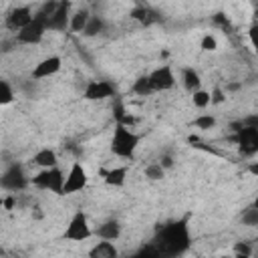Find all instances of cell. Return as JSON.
<instances>
[{
	"mask_svg": "<svg viewBox=\"0 0 258 258\" xmlns=\"http://www.w3.org/2000/svg\"><path fill=\"white\" fill-rule=\"evenodd\" d=\"M60 64H62L60 56H48V58L40 60V62L32 69V79H34V81H40V79L52 77L54 73L60 71Z\"/></svg>",
	"mask_w": 258,
	"mask_h": 258,
	"instance_id": "12",
	"label": "cell"
},
{
	"mask_svg": "<svg viewBox=\"0 0 258 258\" xmlns=\"http://www.w3.org/2000/svg\"><path fill=\"white\" fill-rule=\"evenodd\" d=\"M91 226H89V220H87V216L83 214V212H77L73 218H71V222H69V226H67V230H64V238L67 240H73V242H83V240H87V238H91Z\"/></svg>",
	"mask_w": 258,
	"mask_h": 258,
	"instance_id": "7",
	"label": "cell"
},
{
	"mask_svg": "<svg viewBox=\"0 0 258 258\" xmlns=\"http://www.w3.org/2000/svg\"><path fill=\"white\" fill-rule=\"evenodd\" d=\"M95 234H97L101 240H109V242H113V240L119 238V234H121V226H119V222L109 220V222H103V224L97 228Z\"/></svg>",
	"mask_w": 258,
	"mask_h": 258,
	"instance_id": "16",
	"label": "cell"
},
{
	"mask_svg": "<svg viewBox=\"0 0 258 258\" xmlns=\"http://www.w3.org/2000/svg\"><path fill=\"white\" fill-rule=\"evenodd\" d=\"M240 220H242V224H244V226H258V210H256L254 206L246 208V210L242 212Z\"/></svg>",
	"mask_w": 258,
	"mask_h": 258,
	"instance_id": "26",
	"label": "cell"
},
{
	"mask_svg": "<svg viewBox=\"0 0 258 258\" xmlns=\"http://www.w3.org/2000/svg\"><path fill=\"white\" fill-rule=\"evenodd\" d=\"M32 161H34L38 167H42V169H50V167H56V163H58V159H56V153H54L52 149H40L38 153H34Z\"/></svg>",
	"mask_w": 258,
	"mask_h": 258,
	"instance_id": "17",
	"label": "cell"
},
{
	"mask_svg": "<svg viewBox=\"0 0 258 258\" xmlns=\"http://www.w3.org/2000/svg\"><path fill=\"white\" fill-rule=\"evenodd\" d=\"M191 103H194V107H198V109H204V107H208L210 103H212V97H210V93L208 91H196L194 95H191Z\"/></svg>",
	"mask_w": 258,
	"mask_h": 258,
	"instance_id": "24",
	"label": "cell"
},
{
	"mask_svg": "<svg viewBox=\"0 0 258 258\" xmlns=\"http://www.w3.org/2000/svg\"><path fill=\"white\" fill-rule=\"evenodd\" d=\"M46 30H48V18L40 10H36L32 22L16 34V40L22 42V44H38Z\"/></svg>",
	"mask_w": 258,
	"mask_h": 258,
	"instance_id": "4",
	"label": "cell"
},
{
	"mask_svg": "<svg viewBox=\"0 0 258 258\" xmlns=\"http://www.w3.org/2000/svg\"><path fill=\"white\" fill-rule=\"evenodd\" d=\"M234 127V135L230 137L236 145H238V151L242 155H256L258 153V129L254 127H246L240 123H232Z\"/></svg>",
	"mask_w": 258,
	"mask_h": 258,
	"instance_id": "3",
	"label": "cell"
},
{
	"mask_svg": "<svg viewBox=\"0 0 258 258\" xmlns=\"http://www.w3.org/2000/svg\"><path fill=\"white\" fill-rule=\"evenodd\" d=\"M64 175L58 167H50V169H42L40 173H36L32 177V185L40 187V189H50L54 194L62 196V187H64Z\"/></svg>",
	"mask_w": 258,
	"mask_h": 258,
	"instance_id": "5",
	"label": "cell"
},
{
	"mask_svg": "<svg viewBox=\"0 0 258 258\" xmlns=\"http://www.w3.org/2000/svg\"><path fill=\"white\" fill-rule=\"evenodd\" d=\"M194 125L198 129H214L216 127V117L214 115H200L194 119Z\"/></svg>",
	"mask_w": 258,
	"mask_h": 258,
	"instance_id": "27",
	"label": "cell"
},
{
	"mask_svg": "<svg viewBox=\"0 0 258 258\" xmlns=\"http://www.w3.org/2000/svg\"><path fill=\"white\" fill-rule=\"evenodd\" d=\"M113 95H115V87L109 81H89L83 91V97L89 101H103Z\"/></svg>",
	"mask_w": 258,
	"mask_h": 258,
	"instance_id": "10",
	"label": "cell"
},
{
	"mask_svg": "<svg viewBox=\"0 0 258 258\" xmlns=\"http://www.w3.org/2000/svg\"><path fill=\"white\" fill-rule=\"evenodd\" d=\"M2 187L6 191H22L26 185H28V179H26V173H24V167L20 163H10L4 173H2V179H0Z\"/></svg>",
	"mask_w": 258,
	"mask_h": 258,
	"instance_id": "6",
	"label": "cell"
},
{
	"mask_svg": "<svg viewBox=\"0 0 258 258\" xmlns=\"http://www.w3.org/2000/svg\"><path fill=\"white\" fill-rule=\"evenodd\" d=\"M125 177H127V167H113L105 173V183L113 187H121L125 183Z\"/></svg>",
	"mask_w": 258,
	"mask_h": 258,
	"instance_id": "20",
	"label": "cell"
},
{
	"mask_svg": "<svg viewBox=\"0 0 258 258\" xmlns=\"http://www.w3.org/2000/svg\"><path fill=\"white\" fill-rule=\"evenodd\" d=\"M234 258H250V256H244V254H236Z\"/></svg>",
	"mask_w": 258,
	"mask_h": 258,
	"instance_id": "36",
	"label": "cell"
},
{
	"mask_svg": "<svg viewBox=\"0 0 258 258\" xmlns=\"http://www.w3.org/2000/svg\"><path fill=\"white\" fill-rule=\"evenodd\" d=\"M89 258H119V250L113 242L101 240L89 250Z\"/></svg>",
	"mask_w": 258,
	"mask_h": 258,
	"instance_id": "14",
	"label": "cell"
},
{
	"mask_svg": "<svg viewBox=\"0 0 258 258\" xmlns=\"http://www.w3.org/2000/svg\"><path fill=\"white\" fill-rule=\"evenodd\" d=\"M149 83L153 91H167L175 85V77L169 64H163L159 69H155L153 73H149Z\"/></svg>",
	"mask_w": 258,
	"mask_h": 258,
	"instance_id": "11",
	"label": "cell"
},
{
	"mask_svg": "<svg viewBox=\"0 0 258 258\" xmlns=\"http://www.w3.org/2000/svg\"><path fill=\"white\" fill-rule=\"evenodd\" d=\"M159 163H161V167L163 169H169V167H173V159H171V155H161V159H159Z\"/></svg>",
	"mask_w": 258,
	"mask_h": 258,
	"instance_id": "33",
	"label": "cell"
},
{
	"mask_svg": "<svg viewBox=\"0 0 258 258\" xmlns=\"http://www.w3.org/2000/svg\"><path fill=\"white\" fill-rule=\"evenodd\" d=\"M105 30V20H103V16H91V20H89V24H87V28H85V36H89V38H93V36H97V34H101Z\"/></svg>",
	"mask_w": 258,
	"mask_h": 258,
	"instance_id": "21",
	"label": "cell"
},
{
	"mask_svg": "<svg viewBox=\"0 0 258 258\" xmlns=\"http://www.w3.org/2000/svg\"><path fill=\"white\" fill-rule=\"evenodd\" d=\"M12 99H14L12 87L6 79H2L0 81V105H8V103H12Z\"/></svg>",
	"mask_w": 258,
	"mask_h": 258,
	"instance_id": "25",
	"label": "cell"
},
{
	"mask_svg": "<svg viewBox=\"0 0 258 258\" xmlns=\"http://www.w3.org/2000/svg\"><path fill=\"white\" fill-rule=\"evenodd\" d=\"M200 46H202V50H208V52H212V50H216V48H218V40H216L212 34H206V36L202 38Z\"/></svg>",
	"mask_w": 258,
	"mask_h": 258,
	"instance_id": "28",
	"label": "cell"
},
{
	"mask_svg": "<svg viewBox=\"0 0 258 258\" xmlns=\"http://www.w3.org/2000/svg\"><path fill=\"white\" fill-rule=\"evenodd\" d=\"M252 206H254V208L258 210V196H256V200H254V204H252Z\"/></svg>",
	"mask_w": 258,
	"mask_h": 258,
	"instance_id": "37",
	"label": "cell"
},
{
	"mask_svg": "<svg viewBox=\"0 0 258 258\" xmlns=\"http://www.w3.org/2000/svg\"><path fill=\"white\" fill-rule=\"evenodd\" d=\"M133 93L139 95V97H147V95L153 93L151 83H149V75H143V77H139V79L133 83Z\"/></svg>",
	"mask_w": 258,
	"mask_h": 258,
	"instance_id": "22",
	"label": "cell"
},
{
	"mask_svg": "<svg viewBox=\"0 0 258 258\" xmlns=\"http://www.w3.org/2000/svg\"><path fill=\"white\" fill-rule=\"evenodd\" d=\"M248 36H250V42H252V46H254V50H256V54H258V22L250 26Z\"/></svg>",
	"mask_w": 258,
	"mask_h": 258,
	"instance_id": "30",
	"label": "cell"
},
{
	"mask_svg": "<svg viewBox=\"0 0 258 258\" xmlns=\"http://www.w3.org/2000/svg\"><path fill=\"white\" fill-rule=\"evenodd\" d=\"M89 20H91V14H89L87 8L77 10V12L71 16V30H73V32H85Z\"/></svg>",
	"mask_w": 258,
	"mask_h": 258,
	"instance_id": "19",
	"label": "cell"
},
{
	"mask_svg": "<svg viewBox=\"0 0 258 258\" xmlns=\"http://www.w3.org/2000/svg\"><path fill=\"white\" fill-rule=\"evenodd\" d=\"M69 8H71V2H60L58 4L56 12L48 18V30H64L67 26H71Z\"/></svg>",
	"mask_w": 258,
	"mask_h": 258,
	"instance_id": "13",
	"label": "cell"
},
{
	"mask_svg": "<svg viewBox=\"0 0 258 258\" xmlns=\"http://www.w3.org/2000/svg\"><path fill=\"white\" fill-rule=\"evenodd\" d=\"M256 258H258V256H256Z\"/></svg>",
	"mask_w": 258,
	"mask_h": 258,
	"instance_id": "39",
	"label": "cell"
},
{
	"mask_svg": "<svg viewBox=\"0 0 258 258\" xmlns=\"http://www.w3.org/2000/svg\"><path fill=\"white\" fill-rule=\"evenodd\" d=\"M189 242L191 238H189L187 220H177L165 226L163 230H159L157 236L149 244L157 252L159 258H175L189 248Z\"/></svg>",
	"mask_w": 258,
	"mask_h": 258,
	"instance_id": "1",
	"label": "cell"
},
{
	"mask_svg": "<svg viewBox=\"0 0 258 258\" xmlns=\"http://www.w3.org/2000/svg\"><path fill=\"white\" fill-rule=\"evenodd\" d=\"M129 16L135 18V20H139V22L145 24V26H149V24H153V22L159 20V14H157L155 10H151L149 6H135Z\"/></svg>",
	"mask_w": 258,
	"mask_h": 258,
	"instance_id": "15",
	"label": "cell"
},
{
	"mask_svg": "<svg viewBox=\"0 0 258 258\" xmlns=\"http://www.w3.org/2000/svg\"><path fill=\"white\" fill-rule=\"evenodd\" d=\"M32 18H34V14H32V10L28 6H16L6 16V28H10V30H14L18 34L22 28H26L32 22Z\"/></svg>",
	"mask_w": 258,
	"mask_h": 258,
	"instance_id": "9",
	"label": "cell"
},
{
	"mask_svg": "<svg viewBox=\"0 0 258 258\" xmlns=\"http://www.w3.org/2000/svg\"><path fill=\"white\" fill-rule=\"evenodd\" d=\"M234 254H244V256H252V246H250L248 242H242V240H238V242L234 244Z\"/></svg>",
	"mask_w": 258,
	"mask_h": 258,
	"instance_id": "29",
	"label": "cell"
},
{
	"mask_svg": "<svg viewBox=\"0 0 258 258\" xmlns=\"http://www.w3.org/2000/svg\"><path fill=\"white\" fill-rule=\"evenodd\" d=\"M242 125H246V127H254V129H258V115H250V117H246V119L242 121Z\"/></svg>",
	"mask_w": 258,
	"mask_h": 258,
	"instance_id": "32",
	"label": "cell"
},
{
	"mask_svg": "<svg viewBox=\"0 0 258 258\" xmlns=\"http://www.w3.org/2000/svg\"><path fill=\"white\" fill-rule=\"evenodd\" d=\"M139 145V135L133 133L129 127L117 123L115 125V131H113V139H111V151L117 155V157H123V159H131L135 149Z\"/></svg>",
	"mask_w": 258,
	"mask_h": 258,
	"instance_id": "2",
	"label": "cell"
},
{
	"mask_svg": "<svg viewBox=\"0 0 258 258\" xmlns=\"http://www.w3.org/2000/svg\"><path fill=\"white\" fill-rule=\"evenodd\" d=\"M181 81H183V87L194 95L196 91H200V87H202V79H200V75H198V71H194V69H183L181 71Z\"/></svg>",
	"mask_w": 258,
	"mask_h": 258,
	"instance_id": "18",
	"label": "cell"
},
{
	"mask_svg": "<svg viewBox=\"0 0 258 258\" xmlns=\"http://www.w3.org/2000/svg\"><path fill=\"white\" fill-rule=\"evenodd\" d=\"M2 204H4V208H6V210H12V206H14V194H8V196L4 198V202H2Z\"/></svg>",
	"mask_w": 258,
	"mask_h": 258,
	"instance_id": "34",
	"label": "cell"
},
{
	"mask_svg": "<svg viewBox=\"0 0 258 258\" xmlns=\"http://www.w3.org/2000/svg\"><path fill=\"white\" fill-rule=\"evenodd\" d=\"M222 258H228V256H222Z\"/></svg>",
	"mask_w": 258,
	"mask_h": 258,
	"instance_id": "38",
	"label": "cell"
},
{
	"mask_svg": "<svg viewBox=\"0 0 258 258\" xmlns=\"http://www.w3.org/2000/svg\"><path fill=\"white\" fill-rule=\"evenodd\" d=\"M248 169H250V173H254V175H258V163H252V165H250Z\"/></svg>",
	"mask_w": 258,
	"mask_h": 258,
	"instance_id": "35",
	"label": "cell"
},
{
	"mask_svg": "<svg viewBox=\"0 0 258 258\" xmlns=\"http://www.w3.org/2000/svg\"><path fill=\"white\" fill-rule=\"evenodd\" d=\"M163 175H165V169L161 167L159 161L157 163H149L145 167V177L151 179V181H159V179H163Z\"/></svg>",
	"mask_w": 258,
	"mask_h": 258,
	"instance_id": "23",
	"label": "cell"
},
{
	"mask_svg": "<svg viewBox=\"0 0 258 258\" xmlns=\"http://www.w3.org/2000/svg\"><path fill=\"white\" fill-rule=\"evenodd\" d=\"M87 185V171L85 167L81 165V161H75L67 173V179H64V187H62V196H71L75 191H81L83 187Z\"/></svg>",
	"mask_w": 258,
	"mask_h": 258,
	"instance_id": "8",
	"label": "cell"
},
{
	"mask_svg": "<svg viewBox=\"0 0 258 258\" xmlns=\"http://www.w3.org/2000/svg\"><path fill=\"white\" fill-rule=\"evenodd\" d=\"M210 97H212V105H220V103H224V99H226V95H224V91H222L220 87H216V89L210 93Z\"/></svg>",
	"mask_w": 258,
	"mask_h": 258,
	"instance_id": "31",
	"label": "cell"
}]
</instances>
